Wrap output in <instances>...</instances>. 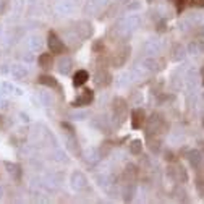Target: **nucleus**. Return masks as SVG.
<instances>
[{
	"mask_svg": "<svg viewBox=\"0 0 204 204\" xmlns=\"http://www.w3.org/2000/svg\"><path fill=\"white\" fill-rule=\"evenodd\" d=\"M47 47H49V52H50L52 55H60V54H63L67 50L63 41H60V37L55 33H49V36H47Z\"/></svg>",
	"mask_w": 204,
	"mask_h": 204,
	"instance_id": "f257e3e1",
	"label": "nucleus"
},
{
	"mask_svg": "<svg viewBox=\"0 0 204 204\" xmlns=\"http://www.w3.org/2000/svg\"><path fill=\"white\" fill-rule=\"evenodd\" d=\"M112 110H114V117L118 120V123H123L126 112H128V105L123 97H115L114 104H112Z\"/></svg>",
	"mask_w": 204,
	"mask_h": 204,
	"instance_id": "f03ea898",
	"label": "nucleus"
},
{
	"mask_svg": "<svg viewBox=\"0 0 204 204\" xmlns=\"http://www.w3.org/2000/svg\"><path fill=\"white\" fill-rule=\"evenodd\" d=\"M93 101H94V93L91 89H84L73 101V107H84V105H89Z\"/></svg>",
	"mask_w": 204,
	"mask_h": 204,
	"instance_id": "7ed1b4c3",
	"label": "nucleus"
},
{
	"mask_svg": "<svg viewBox=\"0 0 204 204\" xmlns=\"http://www.w3.org/2000/svg\"><path fill=\"white\" fill-rule=\"evenodd\" d=\"M94 81H96L97 86L105 88V86H109V84L112 83V75H110L105 68H101V70H97V72H96Z\"/></svg>",
	"mask_w": 204,
	"mask_h": 204,
	"instance_id": "20e7f679",
	"label": "nucleus"
},
{
	"mask_svg": "<svg viewBox=\"0 0 204 204\" xmlns=\"http://www.w3.org/2000/svg\"><path fill=\"white\" fill-rule=\"evenodd\" d=\"M144 123H146V114H144V110H141V109L133 110L131 112V126H133V130L143 128Z\"/></svg>",
	"mask_w": 204,
	"mask_h": 204,
	"instance_id": "39448f33",
	"label": "nucleus"
},
{
	"mask_svg": "<svg viewBox=\"0 0 204 204\" xmlns=\"http://www.w3.org/2000/svg\"><path fill=\"white\" fill-rule=\"evenodd\" d=\"M88 80H89V73L86 70H78V72H75V75H73V86L80 88L84 83H88Z\"/></svg>",
	"mask_w": 204,
	"mask_h": 204,
	"instance_id": "423d86ee",
	"label": "nucleus"
},
{
	"mask_svg": "<svg viewBox=\"0 0 204 204\" xmlns=\"http://www.w3.org/2000/svg\"><path fill=\"white\" fill-rule=\"evenodd\" d=\"M5 168H7V172L10 173V177L15 180V181H20L21 180V167L18 164H13V162H5Z\"/></svg>",
	"mask_w": 204,
	"mask_h": 204,
	"instance_id": "0eeeda50",
	"label": "nucleus"
},
{
	"mask_svg": "<svg viewBox=\"0 0 204 204\" xmlns=\"http://www.w3.org/2000/svg\"><path fill=\"white\" fill-rule=\"evenodd\" d=\"M72 67H73V62L72 59H68V57H62L57 63V70H59V73L62 75H68L70 72H72Z\"/></svg>",
	"mask_w": 204,
	"mask_h": 204,
	"instance_id": "6e6552de",
	"label": "nucleus"
},
{
	"mask_svg": "<svg viewBox=\"0 0 204 204\" xmlns=\"http://www.w3.org/2000/svg\"><path fill=\"white\" fill-rule=\"evenodd\" d=\"M128 52H130V47H125L122 49L120 52H118L114 59H112V63H114L115 67H122L123 63L126 62V59H128Z\"/></svg>",
	"mask_w": 204,
	"mask_h": 204,
	"instance_id": "1a4fd4ad",
	"label": "nucleus"
},
{
	"mask_svg": "<svg viewBox=\"0 0 204 204\" xmlns=\"http://www.w3.org/2000/svg\"><path fill=\"white\" fill-rule=\"evenodd\" d=\"M76 29H78V33L81 34V37H84V39L89 37L91 34H93V26H91L88 21H80Z\"/></svg>",
	"mask_w": 204,
	"mask_h": 204,
	"instance_id": "9d476101",
	"label": "nucleus"
},
{
	"mask_svg": "<svg viewBox=\"0 0 204 204\" xmlns=\"http://www.w3.org/2000/svg\"><path fill=\"white\" fill-rule=\"evenodd\" d=\"M37 63H39V67L41 68H50L52 67V63H54V59H52V54H41L39 55V59H37Z\"/></svg>",
	"mask_w": 204,
	"mask_h": 204,
	"instance_id": "9b49d317",
	"label": "nucleus"
},
{
	"mask_svg": "<svg viewBox=\"0 0 204 204\" xmlns=\"http://www.w3.org/2000/svg\"><path fill=\"white\" fill-rule=\"evenodd\" d=\"M10 73L15 76L16 80H23L26 78V75H28V70L23 67V65H11L10 68Z\"/></svg>",
	"mask_w": 204,
	"mask_h": 204,
	"instance_id": "f8f14e48",
	"label": "nucleus"
},
{
	"mask_svg": "<svg viewBox=\"0 0 204 204\" xmlns=\"http://www.w3.org/2000/svg\"><path fill=\"white\" fill-rule=\"evenodd\" d=\"M39 83L42 86H47V88H59V81L55 80L54 76H49V75H41Z\"/></svg>",
	"mask_w": 204,
	"mask_h": 204,
	"instance_id": "ddd939ff",
	"label": "nucleus"
},
{
	"mask_svg": "<svg viewBox=\"0 0 204 204\" xmlns=\"http://www.w3.org/2000/svg\"><path fill=\"white\" fill-rule=\"evenodd\" d=\"M73 186H75L76 189H83L84 186H86V178H84L80 172H76V173L73 175Z\"/></svg>",
	"mask_w": 204,
	"mask_h": 204,
	"instance_id": "4468645a",
	"label": "nucleus"
},
{
	"mask_svg": "<svg viewBox=\"0 0 204 204\" xmlns=\"http://www.w3.org/2000/svg\"><path fill=\"white\" fill-rule=\"evenodd\" d=\"M141 151H143V143L139 141V139H133L131 144H130V152L133 156H139Z\"/></svg>",
	"mask_w": 204,
	"mask_h": 204,
	"instance_id": "2eb2a0df",
	"label": "nucleus"
},
{
	"mask_svg": "<svg viewBox=\"0 0 204 204\" xmlns=\"http://www.w3.org/2000/svg\"><path fill=\"white\" fill-rule=\"evenodd\" d=\"M125 177H128L130 180H135L138 177V168L136 165H133V164H128L125 168Z\"/></svg>",
	"mask_w": 204,
	"mask_h": 204,
	"instance_id": "dca6fc26",
	"label": "nucleus"
},
{
	"mask_svg": "<svg viewBox=\"0 0 204 204\" xmlns=\"http://www.w3.org/2000/svg\"><path fill=\"white\" fill-rule=\"evenodd\" d=\"M109 151H110V143H107V141H105V143L102 144V149H101V156H107V154H109Z\"/></svg>",
	"mask_w": 204,
	"mask_h": 204,
	"instance_id": "f3484780",
	"label": "nucleus"
},
{
	"mask_svg": "<svg viewBox=\"0 0 204 204\" xmlns=\"http://www.w3.org/2000/svg\"><path fill=\"white\" fill-rule=\"evenodd\" d=\"M8 8V0H0V15H3Z\"/></svg>",
	"mask_w": 204,
	"mask_h": 204,
	"instance_id": "a211bd4d",
	"label": "nucleus"
},
{
	"mask_svg": "<svg viewBox=\"0 0 204 204\" xmlns=\"http://www.w3.org/2000/svg\"><path fill=\"white\" fill-rule=\"evenodd\" d=\"M29 46H31V49H39V46H41V42H39V39H31V42H29Z\"/></svg>",
	"mask_w": 204,
	"mask_h": 204,
	"instance_id": "6ab92c4d",
	"label": "nucleus"
},
{
	"mask_svg": "<svg viewBox=\"0 0 204 204\" xmlns=\"http://www.w3.org/2000/svg\"><path fill=\"white\" fill-rule=\"evenodd\" d=\"M2 88H3L5 91H8V93H10V91H13V86H11L10 83H3V84H2Z\"/></svg>",
	"mask_w": 204,
	"mask_h": 204,
	"instance_id": "aec40b11",
	"label": "nucleus"
},
{
	"mask_svg": "<svg viewBox=\"0 0 204 204\" xmlns=\"http://www.w3.org/2000/svg\"><path fill=\"white\" fill-rule=\"evenodd\" d=\"M7 107H8V102H7V101H0V110H7Z\"/></svg>",
	"mask_w": 204,
	"mask_h": 204,
	"instance_id": "412c9836",
	"label": "nucleus"
},
{
	"mask_svg": "<svg viewBox=\"0 0 204 204\" xmlns=\"http://www.w3.org/2000/svg\"><path fill=\"white\" fill-rule=\"evenodd\" d=\"M93 49H94V50H96V52H97V50H99V49H102V41H97V42H96V44H94V47H93Z\"/></svg>",
	"mask_w": 204,
	"mask_h": 204,
	"instance_id": "4be33fe9",
	"label": "nucleus"
},
{
	"mask_svg": "<svg viewBox=\"0 0 204 204\" xmlns=\"http://www.w3.org/2000/svg\"><path fill=\"white\" fill-rule=\"evenodd\" d=\"M20 117H21V118H23V120H24V122H28V117H26V115H24V114H21V115H20Z\"/></svg>",
	"mask_w": 204,
	"mask_h": 204,
	"instance_id": "5701e85b",
	"label": "nucleus"
},
{
	"mask_svg": "<svg viewBox=\"0 0 204 204\" xmlns=\"http://www.w3.org/2000/svg\"><path fill=\"white\" fill-rule=\"evenodd\" d=\"M2 196H3V188L0 186V199H2Z\"/></svg>",
	"mask_w": 204,
	"mask_h": 204,
	"instance_id": "b1692460",
	"label": "nucleus"
}]
</instances>
